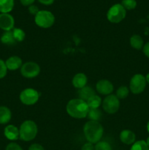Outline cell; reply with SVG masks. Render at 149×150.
<instances>
[{"label":"cell","mask_w":149,"mask_h":150,"mask_svg":"<svg viewBox=\"0 0 149 150\" xmlns=\"http://www.w3.org/2000/svg\"><path fill=\"white\" fill-rule=\"evenodd\" d=\"M5 150H23L22 149L21 146L19 144H18L17 143H15V142H11V143L8 144L6 146Z\"/></svg>","instance_id":"obj_29"},{"label":"cell","mask_w":149,"mask_h":150,"mask_svg":"<svg viewBox=\"0 0 149 150\" xmlns=\"http://www.w3.org/2000/svg\"><path fill=\"white\" fill-rule=\"evenodd\" d=\"M14 18L10 13H0V29L9 32L14 29Z\"/></svg>","instance_id":"obj_10"},{"label":"cell","mask_w":149,"mask_h":150,"mask_svg":"<svg viewBox=\"0 0 149 150\" xmlns=\"http://www.w3.org/2000/svg\"><path fill=\"white\" fill-rule=\"evenodd\" d=\"M39 98V94L36 89L27 88L22 91L19 95L20 102L26 105H34L37 103Z\"/></svg>","instance_id":"obj_7"},{"label":"cell","mask_w":149,"mask_h":150,"mask_svg":"<svg viewBox=\"0 0 149 150\" xmlns=\"http://www.w3.org/2000/svg\"><path fill=\"white\" fill-rule=\"evenodd\" d=\"M130 45L133 48L137 50L143 49L144 46V41L143 38L139 35H134L130 38Z\"/></svg>","instance_id":"obj_18"},{"label":"cell","mask_w":149,"mask_h":150,"mask_svg":"<svg viewBox=\"0 0 149 150\" xmlns=\"http://www.w3.org/2000/svg\"><path fill=\"white\" fill-rule=\"evenodd\" d=\"M29 150H45L43 146L39 144H32L30 146H29Z\"/></svg>","instance_id":"obj_31"},{"label":"cell","mask_w":149,"mask_h":150,"mask_svg":"<svg viewBox=\"0 0 149 150\" xmlns=\"http://www.w3.org/2000/svg\"><path fill=\"white\" fill-rule=\"evenodd\" d=\"M66 111L72 118L84 119L87 117L89 107L86 101L80 98L72 99L67 103Z\"/></svg>","instance_id":"obj_1"},{"label":"cell","mask_w":149,"mask_h":150,"mask_svg":"<svg viewBox=\"0 0 149 150\" xmlns=\"http://www.w3.org/2000/svg\"><path fill=\"white\" fill-rule=\"evenodd\" d=\"M83 133L88 142L93 144L101 140L103 136L104 128L99 122L89 120L84 125Z\"/></svg>","instance_id":"obj_2"},{"label":"cell","mask_w":149,"mask_h":150,"mask_svg":"<svg viewBox=\"0 0 149 150\" xmlns=\"http://www.w3.org/2000/svg\"><path fill=\"white\" fill-rule=\"evenodd\" d=\"M0 40H1V42H2L3 44L8 45H13V44L17 42L15 40L12 30L9 31V32H4V33L2 34V35L1 36Z\"/></svg>","instance_id":"obj_20"},{"label":"cell","mask_w":149,"mask_h":150,"mask_svg":"<svg viewBox=\"0 0 149 150\" xmlns=\"http://www.w3.org/2000/svg\"><path fill=\"white\" fill-rule=\"evenodd\" d=\"M146 144H147L148 146V148H149V137H148L147 140H146Z\"/></svg>","instance_id":"obj_37"},{"label":"cell","mask_w":149,"mask_h":150,"mask_svg":"<svg viewBox=\"0 0 149 150\" xmlns=\"http://www.w3.org/2000/svg\"><path fill=\"white\" fill-rule=\"evenodd\" d=\"M34 22L39 27L48 29L55 22V16L48 10H39L34 16Z\"/></svg>","instance_id":"obj_4"},{"label":"cell","mask_w":149,"mask_h":150,"mask_svg":"<svg viewBox=\"0 0 149 150\" xmlns=\"http://www.w3.org/2000/svg\"><path fill=\"white\" fill-rule=\"evenodd\" d=\"M28 10H29V12L30 13V14L33 15V16H36V15L37 14L38 12L39 11V8H38L36 5H34V4H32V5L29 6V8H28Z\"/></svg>","instance_id":"obj_30"},{"label":"cell","mask_w":149,"mask_h":150,"mask_svg":"<svg viewBox=\"0 0 149 150\" xmlns=\"http://www.w3.org/2000/svg\"><path fill=\"white\" fill-rule=\"evenodd\" d=\"M22 64H23L22 59L18 56H12L7 58L5 61V65L7 70H11V71H15L20 69Z\"/></svg>","instance_id":"obj_12"},{"label":"cell","mask_w":149,"mask_h":150,"mask_svg":"<svg viewBox=\"0 0 149 150\" xmlns=\"http://www.w3.org/2000/svg\"><path fill=\"white\" fill-rule=\"evenodd\" d=\"M94 150H112V146L108 142L104 141H99L96 144H95Z\"/></svg>","instance_id":"obj_27"},{"label":"cell","mask_w":149,"mask_h":150,"mask_svg":"<svg viewBox=\"0 0 149 150\" xmlns=\"http://www.w3.org/2000/svg\"><path fill=\"white\" fill-rule=\"evenodd\" d=\"M121 4L126 10H134L137 7L136 0H122Z\"/></svg>","instance_id":"obj_26"},{"label":"cell","mask_w":149,"mask_h":150,"mask_svg":"<svg viewBox=\"0 0 149 150\" xmlns=\"http://www.w3.org/2000/svg\"><path fill=\"white\" fill-rule=\"evenodd\" d=\"M22 76L26 79H33L37 77L40 73V67L34 62H27L22 64L20 67Z\"/></svg>","instance_id":"obj_9"},{"label":"cell","mask_w":149,"mask_h":150,"mask_svg":"<svg viewBox=\"0 0 149 150\" xmlns=\"http://www.w3.org/2000/svg\"><path fill=\"white\" fill-rule=\"evenodd\" d=\"M102 108L106 113L112 114L116 113L120 108V100L116 95H110L105 97L102 101Z\"/></svg>","instance_id":"obj_8"},{"label":"cell","mask_w":149,"mask_h":150,"mask_svg":"<svg viewBox=\"0 0 149 150\" xmlns=\"http://www.w3.org/2000/svg\"><path fill=\"white\" fill-rule=\"evenodd\" d=\"M12 118L11 111L7 106H0V125H6Z\"/></svg>","instance_id":"obj_16"},{"label":"cell","mask_w":149,"mask_h":150,"mask_svg":"<svg viewBox=\"0 0 149 150\" xmlns=\"http://www.w3.org/2000/svg\"><path fill=\"white\" fill-rule=\"evenodd\" d=\"M13 32V35L14 36L15 40H16V42H22L23 41V40L25 39V32L20 28H14V29L12 30Z\"/></svg>","instance_id":"obj_23"},{"label":"cell","mask_w":149,"mask_h":150,"mask_svg":"<svg viewBox=\"0 0 149 150\" xmlns=\"http://www.w3.org/2000/svg\"><path fill=\"white\" fill-rule=\"evenodd\" d=\"M145 80H146V82H147L148 83H149V73H148V74L146 75V76H145Z\"/></svg>","instance_id":"obj_36"},{"label":"cell","mask_w":149,"mask_h":150,"mask_svg":"<svg viewBox=\"0 0 149 150\" xmlns=\"http://www.w3.org/2000/svg\"><path fill=\"white\" fill-rule=\"evenodd\" d=\"M129 93V90L128 87L126 86H121L120 87L118 88L116 90V97L119 100L125 99Z\"/></svg>","instance_id":"obj_24"},{"label":"cell","mask_w":149,"mask_h":150,"mask_svg":"<svg viewBox=\"0 0 149 150\" xmlns=\"http://www.w3.org/2000/svg\"><path fill=\"white\" fill-rule=\"evenodd\" d=\"M88 105H89V108H98L102 103V98L98 95H94L92 96L91 98H89L87 101Z\"/></svg>","instance_id":"obj_21"},{"label":"cell","mask_w":149,"mask_h":150,"mask_svg":"<svg viewBox=\"0 0 149 150\" xmlns=\"http://www.w3.org/2000/svg\"><path fill=\"white\" fill-rule=\"evenodd\" d=\"M96 89L101 95L108 96L111 95V93L113 92L114 87L112 83L109 80L102 79L96 83Z\"/></svg>","instance_id":"obj_11"},{"label":"cell","mask_w":149,"mask_h":150,"mask_svg":"<svg viewBox=\"0 0 149 150\" xmlns=\"http://www.w3.org/2000/svg\"><path fill=\"white\" fill-rule=\"evenodd\" d=\"M145 77L143 74L137 73L131 77L129 82V89L134 95H139L145 90L146 86Z\"/></svg>","instance_id":"obj_6"},{"label":"cell","mask_w":149,"mask_h":150,"mask_svg":"<svg viewBox=\"0 0 149 150\" xmlns=\"http://www.w3.org/2000/svg\"><path fill=\"white\" fill-rule=\"evenodd\" d=\"M38 128L36 123L32 120H26L19 128V137L23 142H31L37 135Z\"/></svg>","instance_id":"obj_3"},{"label":"cell","mask_w":149,"mask_h":150,"mask_svg":"<svg viewBox=\"0 0 149 150\" xmlns=\"http://www.w3.org/2000/svg\"><path fill=\"white\" fill-rule=\"evenodd\" d=\"M36 0H20V3L23 6H30L34 4Z\"/></svg>","instance_id":"obj_34"},{"label":"cell","mask_w":149,"mask_h":150,"mask_svg":"<svg viewBox=\"0 0 149 150\" xmlns=\"http://www.w3.org/2000/svg\"><path fill=\"white\" fill-rule=\"evenodd\" d=\"M87 81L88 78L86 75L83 73H78L74 75V76L73 77L72 83L74 88L80 89L86 86Z\"/></svg>","instance_id":"obj_15"},{"label":"cell","mask_w":149,"mask_h":150,"mask_svg":"<svg viewBox=\"0 0 149 150\" xmlns=\"http://www.w3.org/2000/svg\"><path fill=\"white\" fill-rule=\"evenodd\" d=\"M94 95H96L95 93L94 89H92L91 86H84L82 89H79L78 91V96L79 98L84 101H87L90 98H91L92 96H93Z\"/></svg>","instance_id":"obj_17"},{"label":"cell","mask_w":149,"mask_h":150,"mask_svg":"<svg viewBox=\"0 0 149 150\" xmlns=\"http://www.w3.org/2000/svg\"><path fill=\"white\" fill-rule=\"evenodd\" d=\"M80 150H94V146L93 145V144L87 142L82 146Z\"/></svg>","instance_id":"obj_32"},{"label":"cell","mask_w":149,"mask_h":150,"mask_svg":"<svg viewBox=\"0 0 149 150\" xmlns=\"http://www.w3.org/2000/svg\"><path fill=\"white\" fill-rule=\"evenodd\" d=\"M87 117L91 121L99 122L102 117V112L98 108H89Z\"/></svg>","instance_id":"obj_22"},{"label":"cell","mask_w":149,"mask_h":150,"mask_svg":"<svg viewBox=\"0 0 149 150\" xmlns=\"http://www.w3.org/2000/svg\"><path fill=\"white\" fill-rule=\"evenodd\" d=\"M4 135L8 140L16 141L19 137V129L13 125H8L4 130Z\"/></svg>","instance_id":"obj_14"},{"label":"cell","mask_w":149,"mask_h":150,"mask_svg":"<svg viewBox=\"0 0 149 150\" xmlns=\"http://www.w3.org/2000/svg\"><path fill=\"white\" fill-rule=\"evenodd\" d=\"M7 69L5 65V62L0 59V79H2L7 75Z\"/></svg>","instance_id":"obj_28"},{"label":"cell","mask_w":149,"mask_h":150,"mask_svg":"<svg viewBox=\"0 0 149 150\" xmlns=\"http://www.w3.org/2000/svg\"><path fill=\"white\" fill-rule=\"evenodd\" d=\"M147 130H148V133H149V120H148V123H147Z\"/></svg>","instance_id":"obj_38"},{"label":"cell","mask_w":149,"mask_h":150,"mask_svg":"<svg viewBox=\"0 0 149 150\" xmlns=\"http://www.w3.org/2000/svg\"><path fill=\"white\" fill-rule=\"evenodd\" d=\"M119 138L121 142L127 145H132L136 140V136L134 133L129 130H122L120 133Z\"/></svg>","instance_id":"obj_13"},{"label":"cell","mask_w":149,"mask_h":150,"mask_svg":"<svg viewBox=\"0 0 149 150\" xmlns=\"http://www.w3.org/2000/svg\"><path fill=\"white\" fill-rule=\"evenodd\" d=\"M130 150H149L145 141L140 140L135 142L131 146Z\"/></svg>","instance_id":"obj_25"},{"label":"cell","mask_w":149,"mask_h":150,"mask_svg":"<svg viewBox=\"0 0 149 150\" xmlns=\"http://www.w3.org/2000/svg\"><path fill=\"white\" fill-rule=\"evenodd\" d=\"M127 16V10L121 4H115L110 7L107 13V18L110 23H118L122 21Z\"/></svg>","instance_id":"obj_5"},{"label":"cell","mask_w":149,"mask_h":150,"mask_svg":"<svg viewBox=\"0 0 149 150\" xmlns=\"http://www.w3.org/2000/svg\"><path fill=\"white\" fill-rule=\"evenodd\" d=\"M143 54L149 58V42H146L145 44L144 45L143 48Z\"/></svg>","instance_id":"obj_33"},{"label":"cell","mask_w":149,"mask_h":150,"mask_svg":"<svg viewBox=\"0 0 149 150\" xmlns=\"http://www.w3.org/2000/svg\"><path fill=\"white\" fill-rule=\"evenodd\" d=\"M14 4V0H0V13H10Z\"/></svg>","instance_id":"obj_19"},{"label":"cell","mask_w":149,"mask_h":150,"mask_svg":"<svg viewBox=\"0 0 149 150\" xmlns=\"http://www.w3.org/2000/svg\"><path fill=\"white\" fill-rule=\"evenodd\" d=\"M39 3L44 4V5H51L54 2L55 0H38Z\"/></svg>","instance_id":"obj_35"}]
</instances>
